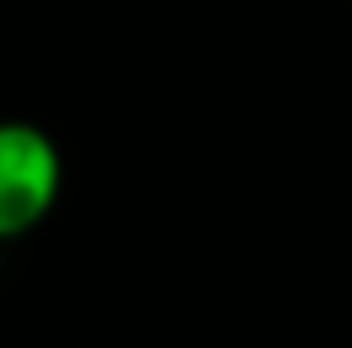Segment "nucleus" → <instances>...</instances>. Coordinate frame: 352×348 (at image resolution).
Segmentation results:
<instances>
[{
  "label": "nucleus",
  "mask_w": 352,
  "mask_h": 348,
  "mask_svg": "<svg viewBox=\"0 0 352 348\" xmlns=\"http://www.w3.org/2000/svg\"><path fill=\"white\" fill-rule=\"evenodd\" d=\"M63 152L41 125L0 121V241L36 232L58 206Z\"/></svg>",
  "instance_id": "1"
}]
</instances>
